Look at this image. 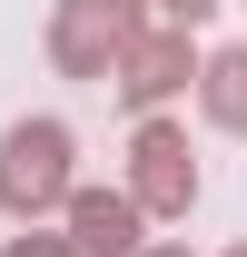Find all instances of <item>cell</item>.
<instances>
[{"instance_id":"6da1fadb","label":"cell","mask_w":247,"mask_h":257,"mask_svg":"<svg viewBox=\"0 0 247 257\" xmlns=\"http://www.w3.org/2000/svg\"><path fill=\"white\" fill-rule=\"evenodd\" d=\"M69 198V128L60 119H20L0 139V208L10 218H50Z\"/></svg>"},{"instance_id":"7a4b0ae2","label":"cell","mask_w":247,"mask_h":257,"mask_svg":"<svg viewBox=\"0 0 247 257\" xmlns=\"http://www.w3.org/2000/svg\"><path fill=\"white\" fill-rule=\"evenodd\" d=\"M188 198H198V159L168 119H149L139 149H129V208L139 218H188Z\"/></svg>"},{"instance_id":"3957f363","label":"cell","mask_w":247,"mask_h":257,"mask_svg":"<svg viewBox=\"0 0 247 257\" xmlns=\"http://www.w3.org/2000/svg\"><path fill=\"white\" fill-rule=\"evenodd\" d=\"M129 0H60V30H50V60L69 79H109V60L129 50Z\"/></svg>"},{"instance_id":"277c9868","label":"cell","mask_w":247,"mask_h":257,"mask_svg":"<svg viewBox=\"0 0 247 257\" xmlns=\"http://www.w3.org/2000/svg\"><path fill=\"white\" fill-rule=\"evenodd\" d=\"M109 79H119V99H129V109H158V99L188 79V30H168V20L129 30V50L109 60Z\"/></svg>"},{"instance_id":"5b68a950","label":"cell","mask_w":247,"mask_h":257,"mask_svg":"<svg viewBox=\"0 0 247 257\" xmlns=\"http://www.w3.org/2000/svg\"><path fill=\"white\" fill-rule=\"evenodd\" d=\"M69 257H129L139 247V208H129V188H69Z\"/></svg>"},{"instance_id":"8992f818","label":"cell","mask_w":247,"mask_h":257,"mask_svg":"<svg viewBox=\"0 0 247 257\" xmlns=\"http://www.w3.org/2000/svg\"><path fill=\"white\" fill-rule=\"evenodd\" d=\"M198 89H208V119L247 139V50H217V60L198 69Z\"/></svg>"},{"instance_id":"52a82bcc","label":"cell","mask_w":247,"mask_h":257,"mask_svg":"<svg viewBox=\"0 0 247 257\" xmlns=\"http://www.w3.org/2000/svg\"><path fill=\"white\" fill-rule=\"evenodd\" d=\"M149 10H158V20H168V30H198V20H208L217 0H149Z\"/></svg>"},{"instance_id":"ba28073f","label":"cell","mask_w":247,"mask_h":257,"mask_svg":"<svg viewBox=\"0 0 247 257\" xmlns=\"http://www.w3.org/2000/svg\"><path fill=\"white\" fill-rule=\"evenodd\" d=\"M10 257H69V237H40V218H30V237H10Z\"/></svg>"},{"instance_id":"9c48e42d","label":"cell","mask_w":247,"mask_h":257,"mask_svg":"<svg viewBox=\"0 0 247 257\" xmlns=\"http://www.w3.org/2000/svg\"><path fill=\"white\" fill-rule=\"evenodd\" d=\"M139 257H188V247H139Z\"/></svg>"},{"instance_id":"30bf717a","label":"cell","mask_w":247,"mask_h":257,"mask_svg":"<svg viewBox=\"0 0 247 257\" xmlns=\"http://www.w3.org/2000/svg\"><path fill=\"white\" fill-rule=\"evenodd\" d=\"M237 257H247V247H237Z\"/></svg>"}]
</instances>
